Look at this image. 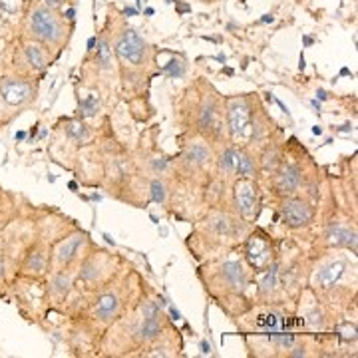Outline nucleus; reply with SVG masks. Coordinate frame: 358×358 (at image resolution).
Segmentation results:
<instances>
[{
    "mask_svg": "<svg viewBox=\"0 0 358 358\" xmlns=\"http://www.w3.org/2000/svg\"><path fill=\"white\" fill-rule=\"evenodd\" d=\"M138 13V10H134V8H126V14H129V16H131V14H136Z\"/></svg>",
    "mask_w": 358,
    "mask_h": 358,
    "instance_id": "58836bf2",
    "label": "nucleus"
},
{
    "mask_svg": "<svg viewBox=\"0 0 358 358\" xmlns=\"http://www.w3.org/2000/svg\"><path fill=\"white\" fill-rule=\"evenodd\" d=\"M4 277V259H2V255H0V279Z\"/></svg>",
    "mask_w": 358,
    "mask_h": 358,
    "instance_id": "72a5a7b5",
    "label": "nucleus"
},
{
    "mask_svg": "<svg viewBox=\"0 0 358 358\" xmlns=\"http://www.w3.org/2000/svg\"><path fill=\"white\" fill-rule=\"evenodd\" d=\"M303 183V173L296 166L282 167L279 178H277V185L282 193H294Z\"/></svg>",
    "mask_w": 358,
    "mask_h": 358,
    "instance_id": "f8f14e48",
    "label": "nucleus"
},
{
    "mask_svg": "<svg viewBox=\"0 0 358 358\" xmlns=\"http://www.w3.org/2000/svg\"><path fill=\"white\" fill-rule=\"evenodd\" d=\"M68 289H70V275L64 273V271H58L54 281H52V291L58 293V296H64L68 293Z\"/></svg>",
    "mask_w": 358,
    "mask_h": 358,
    "instance_id": "4be33fe9",
    "label": "nucleus"
},
{
    "mask_svg": "<svg viewBox=\"0 0 358 358\" xmlns=\"http://www.w3.org/2000/svg\"><path fill=\"white\" fill-rule=\"evenodd\" d=\"M277 162H279V155H277V152L273 150H268L267 154L263 155V166H265V169H273V167L277 166Z\"/></svg>",
    "mask_w": 358,
    "mask_h": 358,
    "instance_id": "c85d7f7f",
    "label": "nucleus"
},
{
    "mask_svg": "<svg viewBox=\"0 0 358 358\" xmlns=\"http://www.w3.org/2000/svg\"><path fill=\"white\" fill-rule=\"evenodd\" d=\"M265 271H267V273H265V277H263V281H261V293L273 291V289L277 287V279H279V267H277V263H271Z\"/></svg>",
    "mask_w": 358,
    "mask_h": 358,
    "instance_id": "412c9836",
    "label": "nucleus"
},
{
    "mask_svg": "<svg viewBox=\"0 0 358 358\" xmlns=\"http://www.w3.org/2000/svg\"><path fill=\"white\" fill-rule=\"evenodd\" d=\"M166 167H167V159H164V157H159V159H155L154 162V169L155 171H159V173H162Z\"/></svg>",
    "mask_w": 358,
    "mask_h": 358,
    "instance_id": "c756f323",
    "label": "nucleus"
},
{
    "mask_svg": "<svg viewBox=\"0 0 358 358\" xmlns=\"http://www.w3.org/2000/svg\"><path fill=\"white\" fill-rule=\"evenodd\" d=\"M72 26L66 18V14H60L56 8H50L38 0H32V4L26 8V32L28 36L38 42L48 44L50 48H62L70 34Z\"/></svg>",
    "mask_w": 358,
    "mask_h": 358,
    "instance_id": "f257e3e1",
    "label": "nucleus"
},
{
    "mask_svg": "<svg viewBox=\"0 0 358 358\" xmlns=\"http://www.w3.org/2000/svg\"><path fill=\"white\" fill-rule=\"evenodd\" d=\"M169 313H171V317H173V319H176V320L181 319V315H179V310H178V308L169 307Z\"/></svg>",
    "mask_w": 358,
    "mask_h": 358,
    "instance_id": "2f4dec72",
    "label": "nucleus"
},
{
    "mask_svg": "<svg viewBox=\"0 0 358 358\" xmlns=\"http://www.w3.org/2000/svg\"><path fill=\"white\" fill-rule=\"evenodd\" d=\"M50 50L52 48L48 44L38 42V40L34 38L24 40L22 46H20L22 60H24V64L28 66L30 72H44L52 64L54 56L50 54Z\"/></svg>",
    "mask_w": 358,
    "mask_h": 358,
    "instance_id": "20e7f679",
    "label": "nucleus"
},
{
    "mask_svg": "<svg viewBox=\"0 0 358 358\" xmlns=\"http://www.w3.org/2000/svg\"><path fill=\"white\" fill-rule=\"evenodd\" d=\"M199 126L203 129H213L215 126V110H213V106H203L201 108V114H199Z\"/></svg>",
    "mask_w": 358,
    "mask_h": 358,
    "instance_id": "b1692460",
    "label": "nucleus"
},
{
    "mask_svg": "<svg viewBox=\"0 0 358 358\" xmlns=\"http://www.w3.org/2000/svg\"><path fill=\"white\" fill-rule=\"evenodd\" d=\"M251 115H249V106L245 102H233L229 106V129L233 138H245L249 131Z\"/></svg>",
    "mask_w": 358,
    "mask_h": 358,
    "instance_id": "1a4fd4ad",
    "label": "nucleus"
},
{
    "mask_svg": "<svg viewBox=\"0 0 358 358\" xmlns=\"http://www.w3.org/2000/svg\"><path fill=\"white\" fill-rule=\"evenodd\" d=\"M100 110V100L96 96H86L78 103V114L80 117H94Z\"/></svg>",
    "mask_w": 358,
    "mask_h": 358,
    "instance_id": "6ab92c4d",
    "label": "nucleus"
},
{
    "mask_svg": "<svg viewBox=\"0 0 358 358\" xmlns=\"http://www.w3.org/2000/svg\"><path fill=\"white\" fill-rule=\"evenodd\" d=\"M164 72H167V76L169 78L183 76V64L178 62V60H171V62L164 68Z\"/></svg>",
    "mask_w": 358,
    "mask_h": 358,
    "instance_id": "cd10ccee",
    "label": "nucleus"
},
{
    "mask_svg": "<svg viewBox=\"0 0 358 358\" xmlns=\"http://www.w3.org/2000/svg\"><path fill=\"white\" fill-rule=\"evenodd\" d=\"M327 239L334 247H350L352 253H357V233H355V229H348L343 225H333L327 233Z\"/></svg>",
    "mask_w": 358,
    "mask_h": 358,
    "instance_id": "9b49d317",
    "label": "nucleus"
},
{
    "mask_svg": "<svg viewBox=\"0 0 358 358\" xmlns=\"http://www.w3.org/2000/svg\"><path fill=\"white\" fill-rule=\"evenodd\" d=\"M235 171L241 178H253L255 176V162L245 152H235Z\"/></svg>",
    "mask_w": 358,
    "mask_h": 358,
    "instance_id": "f3484780",
    "label": "nucleus"
},
{
    "mask_svg": "<svg viewBox=\"0 0 358 358\" xmlns=\"http://www.w3.org/2000/svg\"><path fill=\"white\" fill-rule=\"evenodd\" d=\"M96 46H98L96 48V62L102 70H108L112 66V48L106 40H100V42L96 40Z\"/></svg>",
    "mask_w": 358,
    "mask_h": 358,
    "instance_id": "aec40b11",
    "label": "nucleus"
},
{
    "mask_svg": "<svg viewBox=\"0 0 358 358\" xmlns=\"http://www.w3.org/2000/svg\"><path fill=\"white\" fill-rule=\"evenodd\" d=\"M64 128L68 138H72L74 141H84L90 136L88 128H86V124L82 120H68Z\"/></svg>",
    "mask_w": 358,
    "mask_h": 358,
    "instance_id": "a211bd4d",
    "label": "nucleus"
},
{
    "mask_svg": "<svg viewBox=\"0 0 358 358\" xmlns=\"http://www.w3.org/2000/svg\"><path fill=\"white\" fill-rule=\"evenodd\" d=\"M24 0H0V14L2 16H16L22 10Z\"/></svg>",
    "mask_w": 358,
    "mask_h": 358,
    "instance_id": "393cba45",
    "label": "nucleus"
},
{
    "mask_svg": "<svg viewBox=\"0 0 358 358\" xmlns=\"http://www.w3.org/2000/svg\"><path fill=\"white\" fill-rule=\"evenodd\" d=\"M317 96H319V100H327V92H324V90H319Z\"/></svg>",
    "mask_w": 358,
    "mask_h": 358,
    "instance_id": "f704fd0d",
    "label": "nucleus"
},
{
    "mask_svg": "<svg viewBox=\"0 0 358 358\" xmlns=\"http://www.w3.org/2000/svg\"><path fill=\"white\" fill-rule=\"evenodd\" d=\"M0 24H2V14H0Z\"/></svg>",
    "mask_w": 358,
    "mask_h": 358,
    "instance_id": "ea45409f",
    "label": "nucleus"
},
{
    "mask_svg": "<svg viewBox=\"0 0 358 358\" xmlns=\"http://www.w3.org/2000/svg\"><path fill=\"white\" fill-rule=\"evenodd\" d=\"M291 357H305V348H301V346L294 348L293 352H291Z\"/></svg>",
    "mask_w": 358,
    "mask_h": 358,
    "instance_id": "7c9ffc66",
    "label": "nucleus"
},
{
    "mask_svg": "<svg viewBox=\"0 0 358 358\" xmlns=\"http://www.w3.org/2000/svg\"><path fill=\"white\" fill-rule=\"evenodd\" d=\"M86 243V233L78 231L74 235H70L62 243L58 245L56 253H54V261L58 267H68L72 261H76L78 253L82 249V245Z\"/></svg>",
    "mask_w": 358,
    "mask_h": 358,
    "instance_id": "6e6552de",
    "label": "nucleus"
},
{
    "mask_svg": "<svg viewBox=\"0 0 358 358\" xmlns=\"http://www.w3.org/2000/svg\"><path fill=\"white\" fill-rule=\"evenodd\" d=\"M247 259H249L251 267L255 271H261V268L268 267L273 263V249L268 247V243L263 237L253 235L247 241Z\"/></svg>",
    "mask_w": 358,
    "mask_h": 358,
    "instance_id": "0eeeda50",
    "label": "nucleus"
},
{
    "mask_svg": "<svg viewBox=\"0 0 358 358\" xmlns=\"http://www.w3.org/2000/svg\"><path fill=\"white\" fill-rule=\"evenodd\" d=\"M115 54L129 64L140 66L143 64V60L148 56V44L138 32L124 30L120 34V38L115 40Z\"/></svg>",
    "mask_w": 358,
    "mask_h": 358,
    "instance_id": "7ed1b4c3",
    "label": "nucleus"
},
{
    "mask_svg": "<svg viewBox=\"0 0 358 358\" xmlns=\"http://www.w3.org/2000/svg\"><path fill=\"white\" fill-rule=\"evenodd\" d=\"M48 265H50V259L46 255V251H34V253L26 257L24 271L40 275V273H44L48 268Z\"/></svg>",
    "mask_w": 358,
    "mask_h": 358,
    "instance_id": "2eb2a0df",
    "label": "nucleus"
},
{
    "mask_svg": "<svg viewBox=\"0 0 358 358\" xmlns=\"http://www.w3.org/2000/svg\"><path fill=\"white\" fill-rule=\"evenodd\" d=\"M201 348H203V355H209V352H211V345H209V343H203Z\"/></svg>",
    "mask_w": 358,
    "mask_h": 358,
    "instance_id": "473e14b6",
    "label": "nucleus"
},
{
    "mask_svg": "<svg viewBox=\"0 0 358 358\" xmlns=\"http://www.w3.org/2000/svg\"><path fill=\"white\" fill-rule=\"evenodd\" d=\"M313 134H317V136H320V134H322V129H320L319 126H317V128H313Z\"/></svg>",
    "mask_w": 358,
    "mask_h": 358,
    "instance_id": "4c0bfd02",
    "label": "nucleus"
},
{
    "mask_svg": "<svg viewBox=\"0 0 358 358\" xmlns=\"http://www.w3.org/2000/svg\"><path fill=\"white\" fill-rule=\"evenodd\" d=\"M235 203L237 211L243 219H253L257 215V205H259V193H257L255 181L251 178H241L235 183Z\"/></svg>",
    "mask_w": 358,
    "mask_h": 358,
    "instance_id": "39448f33",
    "label": "nucleus"
},
{
    "mask_svg": "<svg viewBox=\"0 0 358 358\" xmlns=\"http://www.w3.org/2000/svg\"><path fill=\"white\" fill-rule=\"evenodd\" d=\"M261 22H273V16H271V14H265V18H261Z\"/></svg>",
    "mask_w": 358,
    "mask_h": 358,
    "instance_id": "c9c22d12",
    "label": "nucleus"
},
{
    "mask_svg": "<svg viewBox=\"0 0 358 358\" xmlns=\"http://www.w3.org/2000/svg\"><path fill=\"white\" fill-rule=\"evenodd\" d=\"M185 162L193 167H203L209 162V148L203 143H192L185 154Z\"/></svg>",
    "mask_w": 358,
    "mask_h": 358,
    "instance_id": "dca6fc26",
    "label": "nucleus"
},
{
    "mask_svg": "<svg viewBox=\"0 0 358 358\" xmlns=\"http://www.w3.org/2000/svg\"><path fill=\"white\" fill-rule=\"evenodd\" d=\"M24 131H20V134H16V140H24Z\"/></svg>",
    "mask_w": 358,
    "mask_h": 358,
    "instance_id": "e433bc0d",
    "label": "nucleus"
},
{
    "mask_svg": "<svg viewBox=\"0 0 358 358\" xmlns=\"http://www.w3.org/2000/svg\"><path fill=\"white\" fill-rule=\"evenodd\" d=\"M219 169L223 171V173H233L235 171V150L229 148V150H225L221 157H219Z\"/></svg>",
    "mask_w": 358,
    "mask_h": 358,
    "instance_id": "5701e85b",
    "label": "nucleus"
},
{
    "mask_svg": "<svg viewBox=\"0 0 358 358\" xmlns=\"http://www.w3.org/2000/svg\"><path fill=\"white\" fill-rule=\"evenodd\" d=\"M281 215L289 227L296 229V227H305L313 221V209L303 199H285L281 203Z\"/></svg>",
    "mask_w": 358,
    "mask_h": 358,
    "instance_id": "423d86ee",
    "label": "nucleus"
},
{
    "mask_svg": "<svg viewBox=\"0 0 358 358\" xmlns=\"http://www.w3.org/2000/svg\"><path fill=\"white\" fill-rule=\"evenodd\" d=\"M36 98V86L30 82V78L4 76L0 80V100L6 106L20 108L30 103Z\"/></svg>",
    "mask_w": 358,
    "mask_h": 358,
    "instance_id": "f03ea898",
    "label": "nucleus"
},
{
    "mask_svg": "<svg viewBox=\"0 0 358 358\" xmlns=\"http://www.w3.org/2000/svg\"><path fill=\"white\" fill-rule=\"evenodd\" d=\"M117 308H120V299H117V294L106 293L96 301V305H94V317L100 320L114 319Z\"/></svg>",
    "mask_w": 358,
    "mask_h": 358,
    "instance_id": "ddd939ff",
    "label": "nucleus"
},
{
    "mask_svg": "<svg viewBox=\"0 0 358 358\" xmlns=\"http://www.w3.org/2000/svg\"><path fill=\"white\" fill-rule=\"evenodd\" d=\"M221 277L225 279V282L229 285V287H235V289H241L245 285V271L243 265L241 263H237V261H231V263H225L223 267H221Z\"/></svg>",
    "mask_w": 358,
    "mask_h": 358,
    "instance_id": "4468645a",
    "label": "nucleus"
},
{
    "mask_svg": "<svg viewBox=\"0 0 358 358\" xmlns=\"http://www.w3.org/2000/svg\"><path fill=\"white\" fill-rule=\"evenodd\" d=\"M294 341H296L294 334H271V343L279 348H287V350L294 345Z\"/></svg>",
    "mask_w": 358,
    "mask_h": 358,
    "instance_id": "a878e982",
    "label": "nucleus"
},
{
    "mask_svg": "<svg viewBox=\"0 0 358 358\" xmlns=\"http://www.w3.org/2000/svg\"><path fill=\"white\" fill-rule=\"evenodd\" d=\"M152 197H154L155 203H164L166 201V185L159 179L152 181Z\"/></svg>",
    "mask_w": 358,
    "mask_h": 358,
    "instance_id": "bb28decb",
    "label": "nucleus"
},
{
    "mask_svg": "<svg viewBox=\"0 0 358 358\" xmlns=\"http://www.w3.org/2000/svg\"><path fill=\"white\" fill-rule=\"evenodd\" d=\"M345 271L346 263H343V261H333V263H329V265L319 268V273H317V285L322 287V289H331L333 285L341 281V277L345 275Z\"/></svg>",
    "mask_w": 358,
    "mask_h": 358,
    "instance_id": "9d476101",
    "label": "nucleus"
}]
</instances>
